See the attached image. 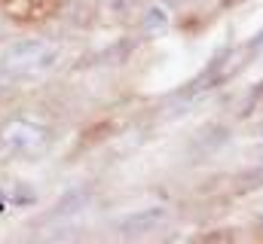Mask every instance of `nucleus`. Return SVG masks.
<instances>
[{
	"mask_svg": "<svg viewBox=\"0 0 263 244\" xmlns=\"http://www.w3.org/2000/svg\"><path fill=\"white\" fill-rule=\"evenodd\" d=\"M62 61H65V49L59 43L43 37H25L9 43L0 52V79H9V83L46 79L62 67Z\"/></svg>",
	"mask_w": 263,
	"mask_h": 244,
	"instance_id": "1",
	"label": "nucleus"
},
{
	"mask_svg": "<svg viewBox=\"0 0 263 244\" xmlns=\"http://www.w3.org/2000/svg\"><path fill=\"white\" fill-rule=\"evenodd\" d=\"M86 205H89V192H80V189H77V192H67L65 198H62V205H55L52 214H55V217H77Z\"/></svg>",
	"mask_w": 263,
	"mask_h": 244,
	"instance_id": "4",
	"label": "nucleus"
},
{
	"mask_svg": "<svg viewBox=\"0 0 263 244\" xmlns=\"http://www.w3.org/2000/svg\"><path fill=\"white\" fill-rule=\"evenodd\" d=\"M260 134H263V125H260Z\"/></svg>",
	"mask_w": 263,
	"mask_h": 244,
	"instance_id": "6",
	"label": "nucleus"
},
{
	"mask_svg": "<svg viewBox=\"0 0 263 244\" xmlns=\"http://www.w3.org/2000/svg\"><path fill=\"white\" fill-rule=\"evenodd\" d=\"M52 128L34 116H9L0 122V147L18 159H40L52 147Z\"/></svg>",
	"mask_w": 263,
	"mask_h": 244,
	"instance_id": "2",
	"label": "nucleus"
},
{
	"mask_svg": "<svg viewBox=\"0 0 263 244\" xmlns=\"http://www.w3.org/2000/svg\"><path fill=\"white\" fill-rule=\"evenodd\" d=\"M168 220V208L162 205H147V208H138V211H129L123 217L114 220V229L126 238H141V235H150L156 232L162 223Z\"/></svg>",
	"mask_w": 263,
	"mask_h": 244,
	"instance_id": "3",
	"label": "nucleus"
},
{
	"mask_svg": "<svg viewBox=\"0 0 263 244\" xmlns=\"http://www.w3.org/2000/svg\"><path fill=\"white\" fill-rule=\"evenodd\" d=\"M168 28V12H165V6H150L147 12H144V31L147 34H162Z\"/></svg>",
	"mask_w": 263,
	"mask_h": 244,
	"instance_id": "5",
	"label": "nucleus"
}]
</instances>
